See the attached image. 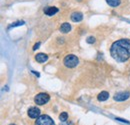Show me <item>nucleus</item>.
Masks as SVG:
<instances>
[{
  "label": "nucleus",
  "mask_w": 130,
  "mask_h": 125,
  "mask_svg": "<svg viewBox=\"0 0 130 125\" xmlns=\"http://www.w3.org/2000/svg\"><path fill=\"white\" fill-rule=\"evenodd\" d=\"M67 118H68V114H67V112H62V113L59 115V119H60L62 122H65V121L67 120Z\"/></svg>",
  "instance_id": "13"
},
{
  "label": "nucleus",
  "mask_w": 130,
  "mask_h": 125,
  "mask_svg": "<svg viewBox=\"0 0 130 125\" xmlns=\"http://www.w3.org/2000/svg\"><path fill=\"white\" fill-rule=\"evenodd\" d=\"M24 23H25V22H24V21H22V20H21V21H17V22H14V23H12V24H11V25H10V26H9L8 28L10 29V28H12V27H16V26H21V25H24Z\"/></svg>",
  "instance_id": "14"
},
{
  "label": "nucleus",
  "mask_w": 130,
  "mask_h": 125,
  "mask_svg": "<svg viewBox=\"0 0 130 125\" xmlns=\"http://www.w3.org/2000/svg\"><path fill=\"white\" fill-rule=\"evenodd\" d=\"M35 125H55L53 119L51 117H49L48 115H40L36 121Z\"/></svg>",
  "instance_id": "3"
},
{
  "label": "nucleus",
  "mask_w": 130,
  "mask_h": 125,
  "mask_svg": "<svg viewBox=\"0 0 130 125\" xmlns=\"http://www.w3.org/2000/svg\"><path fill=\"white\" fill-rule=\"evenodd\" d=\"M50 100V96L47 93H39L34 97V102L37 105H44Z\"/></svg>",
  "instance_id": "4"
},
{
  "label": "nucleus",
  "mask_w": 130,
  "mask_h": 125,
  "mask_svg": "<svg viewBox=\"0 0 130 125\" xmlns=\"http://www.w3.org/2000/svg\"><path fill=\"white\" fill-rule=\"evenodd\" d=\"M33 73H34V74H35V75H37V76H39V73H38V72H35V71H32Z\"/></svg>",
  "instance_id": "18"
},
{
  "label": "nucleus",
  "mask_w": 130,
  "mask_h": 125,
  "mask_svg": "<svg viewBox=\"0 0 130 125\" xmlns=\"http://www.w3.org/2000/svg\"><path fill=\"white\" fill-rule=\"evenodd\" d=\"M106 2H107V4L109 5V6H111V7H117V6H119L120 5V0H106Z\"/></svg>",
  "instance_id": "12"
},
{
  "label": "nucleus",
  "mask_w": 130,
  "mask_h": 125,
  "mask_svg": "<svg viewBox=\"0 0 130 125\" xmlns=\"http://www.w3.org/2000/svg\"><path fill=\"white\" fill-rule=\"evenodd\" d=\"M60 125H74L73 122H63V123H60Z\"/></svg>",
  "instance_id": "17"
},
{
  "label": "nucleus",
  "mask_w": 130,
  "mask_h": 125,
  "mask_svg": "<svg viewBox=\"0 0 130 125\" xmlns=\"http://www.w3.org/2000/svg\"><path fill=\"white\" fill-rule=\"evenodd\" d=\"M58 12V8L57 7H54V6H49L44 8V13L48 16H52L54 14H56Z\"/></svg>",
  "instance_id": "7"
},
{
  "label": "nucleus",
  "mask_w": 130,
  "mask_h": 125,
  "mask_svg": "<svg viewBox=\"0 0 130 125\" xmlns=\"http://www.w3.org/2000/svg\"><path fill=\"white\" fill-rule=\"evenodd\" d=\"M130 97V93L128 91H124V92H119V93H116L114 95L113 99L115 101H118V102H122V101H125L127 100Z\"/></svg>",
  "instance_id": "5"
},
{
  "label": "nucleus",
  "mask_w": 130,
  "mask_h": 125,
  "mask_svg": "<svg viewBox=\"0 0 130 125\" xmlns=\"http://www.w3.org/2000/svg\"><path fill=\"white\" fill-rule=\"evenodd\" d=\"M27 114L30 118L32 119H37L39 116H40V109L38 107H30L28 111H27Z\"/></svg>",
  "instance_id": "6"
},
{
  "label": "nucleus",
  "mask_w": 130,
  "mask_h": 125,
  "mask_svg": "<svg viewBox=\"0 0 130 125\" xmlns=\"http://www.w3.org/2000/svg\"><path fill=\"white\" fill-rule=\"evenodd\" d=\"M110 54L117 62H125L130 58V41L128 39H120L111 45Z\"/></svg>",
  "instance_id": "1"
},
{
  "label": "nucleus",
  "mask_w": 130,
  "mask_h": 125,
  "mask_svg": "<svg viewBox=\"0 0 130 125\" xmlns=\"http://www.w3.org/2000/svg\"><path fill=\"white\" fill-rule=\"evenodd\" d=\"M83 19V15L80 12H73L72 15H71V20L73 22H80Z\"/></svg>",
  "instance_id": "9"
},
{
  "label": "nucleus",
  "mask_w": 130,
  "mask_h": 125,
  "mask_svg": "<svg viewBox=\"0 0 130 125\" xmlns=\"http://www.w3.org/2000/svg\"><path fill=\"white\" fill-rule=\"evenodd\" d=\"M78 1H81V0H78Z\"/></svg>",
  "instance_id": "20"
},
{
  "label": "nucleus",
  "mask_w": 130,
  "mask_h": 125,
  "mask_svg": "<svg viewBox=\"0 0 130 125\" xmlns=\"http://www.w3.org/2000/svg\"><path fill=\"white\" fill-rule=\"evenodd\" d=\"M70 30H71V25H70L69 23H67V22L63 23V24L60 26V31L62 32V33H68Z\"/></svg>",
  "instance_id": "11"
},
{
  "label": "nucleus",
  "mask_w": 130,
  "mask_h": 125,
  "mask_svg": "<svg viewBox=\"0 0 130 125\" xmlns=\"http://www.w3.org/2000/svg\"><path fill=\"white\" fill-rule=\"evenodd\" d=\"M35 60L39 63H44L45 61L48 60V56L44 53H38L35 55Z\"/></svg>",
  "instance_id": "8"
},
{
  "label": "nucleus",
  "mask_w": 130,
  "mask_h": 125,
  "mask_svg": "<svg viewBox=\"0 0 130 125\" xmlns=\"http://www.w3.org/2000/svg\"><path fill=\"white\" fill-rule=\"evenodd\" d=\"M9 125H15V124H9Z\"/></svg>",
  "instance_id": "19"
},
{
  "label": "nucleus",
  "mask_w": 130,
  "mask_h": 125,
  "mask_svg": "<svg viewBox=\"0 0 130 125\" xmlns=\"http://www.w3.org/2000/svg\"><path fill=\"white\" fill-rule=\"evenodd\" d=\"M108 98H109V93L107 91H102L98 94L97 96L98 101H106Z\"/></svg>",
  "instance_id": "10"
},
{
  "label": "nucleus",
  "mask_w": 130,
  "mask_h": 125,
  "mask_svg": "<svg viewBox=\"0 0 130 125\" xmlns=\"http://www.w3.org/2000/svg\"><path fill=\"white\" fill-rule=\"evenodd\" d=\"M78 62H79L78 58L73 54L66 55L65 58L63 59V63H64V65L67 68H74L75 66H77Z\"/></svg>",
  "instance_id": "2"
},
{
  "label": "nucleus",
  "mask_w": 130,
  "mask_h": 125,
  "mask_svg": "<svg viewBox=\"0 0 130 125\" xmlns=\"http://www.w3.org/2000/svg\"><path fill=\"white\" fill-rule=\"evenodd\" d=\"M86 42L89 43V44H93V43L95 42V37H93V36H89V37H87Z\"/></svg>",
  "instance_id": "15"
},
{
  "label": "nucleus",
  "mask_w": 130,
  "mask_h": 125,
  "mask_svg": "<svg viewBox=\"0 0 130 125\" xmlns=\"http://www.w3.org/2000/svg\"><path fill=\"white\" fill-rule=\"evenodd\" d=\"M39 46H40V42H38V43H36V44L34 45V47H33V50H36L37 48H39Z\"/></svg>",
  "instance_id": "16"
}]
</instances>
